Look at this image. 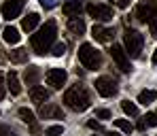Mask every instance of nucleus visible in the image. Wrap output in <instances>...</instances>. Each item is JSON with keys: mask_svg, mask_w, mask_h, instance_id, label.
Wrapping results in <instances>:
<instances>
[{"mask_svg": "<svg viewBox=\"0 0 157 136\" xmlns=\"http://www.w3.org/2000/svg\"><path fill=\"white\" fill-rule=\"evenodd\" d=\"M96 91L102 96V98H110V96H117V91H119V87H117V83L113 81L110 77H98L96 79Z\"/></svg>", "mask_w": 157, "mask_h": 136, "instance_id": "423d86ee", "label": "nucleus"}, {"mask_svg": "<svg viewBox=\"0 0 157 136\" xmlns=\"http://www.w3.org/2000/svg\"><path fill=\"white\" fill-rule=\"evenodd\" d=\"M30 98H32V102H36V104L43 107V102L49 100V91H47L45 87H40V85H34V87L30 89Z\"/></svg>", "mask_w": 157, "mask_h": 136, "instance_id": "4468645a", "label": "nucleus"}, {"mask_svg": "<svg viewBox=\"0 0 157 136\" xmlns=\"http://www.w3.org/2000/svg\"><path fill=\"white\" fill-rule=\"evenodd\" d=\"M62 11H64V15H68V17H78L81 11H83V0H64Z\"/></svg>", "mask_w": 157, "mask_h": 136, "instance_id": "f8f14e48", "label": "nucleus"}, {"mask_svg": "<svg viewBox=\"0 0 157 136\" xmlns=\"http://www.w3.org/2000/svg\"><path fill=\"white\" fill-rule=\"evenodd\" d=\"M0 136H15V134H13L6 126H0Z\"/></svg>", "mask_w": 157, "mask_h": 136, "instance_id": "c756f323", "label": "nucleus"}, {"mask_svg": "<svg viewBox=\"0 0 157 136\" xmlns=\"http://www.w3.org/2000/svg\"><path fill=\"white\" fill-rule=\"evenodd\" d=\"M130 2H132V0H117V6H119V9H128Z\"/></svg>", "mask_w": 157, "mask_h": 136, "instance_id": "473e14b6", "label": "nucleus"}, {"mask_svg": "<svg viewBox=\"0 0 157 136\" xmlns=\"http://www.w3.org/2000/svg\"><path fill=\"white\" fill-rule=\"evenodd\" d=\"M91 36H94V41H98V43H110L113 41V36H115V32L110 30V28H102V26H96L91 28Z\"/></svg>", "mask_w": 157, "mask_h": 136, "instance_id": "9b49d317", "label": "nucleus"}, {"mask_svg": "<svg viewBox=\"0 0 157 136\" xmlns=\"http://www.w3.org/2000/svg\"><path fill=\"white\" fill-rule=\"evenodd\" d=\"M24 4H26V0H6V2L2 4L0 13H2V17H4V19L13 21L15 17H19V15H21Z\"/></svg>", "mask_w": 157, "mask_h": 136, "instance_id": "0eeeda50", "label": "nucleus"}, {"mask_svg": "<svg viewBox=\"0 0 157 136\" xmlns=\"http://www.w3.org/2000/svg\"><path fill=\"white\" fill-rule=\"evenodd\" d=\"M87 126H89L91 130H102V126H100L98 121H94V119H91V121H87Z\"/></svg>", "mask_w": 157, "mask_h": 136, "instance_id": "2f4dec72", "label": "nucleus"}, {"mask_svg": "<svg viewBox=\"0 0 157 136\" xmlns=\"http://www.w3.org/2000/svg\"><path fill=\"white\" fill-rule=\"evenodd\" d=\"M115 126H117L121 132H125V134H132V132H134V126H132L128 119H115Z\"/></svg>", "mask_w": 157, "mask_h": 136, "instance_id": "b1692460", "label": "nucleus"}, {"mask_svg": "<svg viewBox=\"0 0 157 136\" xmlns=\"http://www.w3.org/2000/svg\"><path fill=\"white\" fill-rule=\"evenodd\" d=\"M6 87L11 89L13 96H19V94H21V83H19V77H17L15 70H11V72L6 75Z\"/></svg>", "mask_w": 157, "mask_h": 136, "instance_id": "dca6fc26", "label": "nucleus"}, {"mask_svg": "<svg viewBox=\"0 0 157 136\" xmlns=\"http://www.w3.org/2000/svg\"><path fill=\"white\" fill-rule=\"evenodd\" d=\"M6 96V85H4V75H0V100Z\"/></svg>", "mask_w": 157, "mask_h": 136, "instance_id": "c85d7f7f", "label": "nucleus"}, {"mask_svg": "<svg viewBox=\"0 0 157 136\" xmlns=\"http://www.w3.org/2000/svg\"><path fill=\"white\" fill-rule=\"evenodd\" d=\"M110 55H113V62L117 64V68L121 72H130L132 70V64H130V55L125 53V49L121 45H113L110 49Z\"/></svg>", "mask_w": 157, "mask_h": 136, "instance_id": "39448f33", "label": "nucleus"}, {"mask_svg": "<svg viewBox=\"0 0 157 136\" xmlns=\"http://www.w3.org/2000/svg\"><path fill=\"white\" fill-rule=\"evenodd\" d=\"M106 136H121V134H117V132H108Z\"/></svg>", "mask_w": 157, "mask_h": 136, "instance_id": "e433bc0d", "label": "nucleus"}, {"mask_svg": "<svg viewBox=\"0 0 157 136\" xmlns=\"http://www.w3.org/2000/svg\"><path fill=\"white\" fill-rule=\"evenodd\" d=\"M151 62H153V64L157 66V49H155V53H153V57H151Z\"/></svg>", "mask_w": 157, "mask_h": 136, "instance_id": "c9c22d12", "label": "nucleus"}, {"mask_svg": "<svg viewBox=\"0 0 157 136\" xmlns=\"http://www.w3.org/2000/svg\"><path fill=\"white\" fill-rule=\"evenodd\" d=\"M40 24V15L38 13H30L28 17L21 19V28L26 30V32H32V30H36V26Z\"/></svg>", "mask_w": 157, "mask_h": 136, "instance_id": "f3484780", "label": "nucleus"}, {"mask_svg": "<svg viewBox=\"0 0 157 136\" xmlns=\"http://www.w3.org/2000/svg\"><path fill=\"white\" fill-rule=\"evenodd\" d=\"M40 79V70H38V66H28L26 72H24V81L28 83V85H36V81Z\"/></svg>", "mask_w": 157, "mask_h": 136, "instance_id": "a211bd4d", "label": "nucleus"}, {"mask_svg": "<svg viewBox=\"0 0 157 136\" xmlns=\"http://www.w3.org/2000/svg\"><path fill=\"white\" fill-rule=\"evenodd\" d=\"M9 60L13 62V64H26L28 62V49H13V51H9Z\"/></svg>", "mask_w": 157, "mask_h": 136, "instance_id": "aec40b11", "label": "nucleus"}, {"mask_svg": "<svg viewBox=\"0 0 157 136\" xmlns=\"http://www.w3.org/2000/svg\"><path fill=\"white\" fill-rule=\"evenodd\" d=\"M2 38H4V43H9V45H17V43L21 41V34H19V30L15 26H6L2 30Z\"/></svg>", "mask_w": 157, "mask_h": 136, "instance_id": "2eb2a0df", "label": "nucleus"}, {"mask_svg": "<svg viewBox=\"0 0 157 136\" xmlns=\"http://www.w3.org/2000/svg\"><path fill=\"white\" fill-rule=\"evenodd\" d=\"M155 98H157V91H153V89H144V91H140V94H138V102H140V104H144V107H147V104H151Z\"/></svg>", "mask_w": 157, "mask_h": 136, "instance_id": "412c9836", "label": "nucleus"}, {"mask_svg": "<svg viewBox=\"0 0 157 136\" xmlns=\"http://www.w3.org/2000/svg\"><path fill=\"white\" fill-rule=\"evenodd\" d=\"M78 62H81L83 68H87V70H96V68H100L102 57H100V51L94 49V45L83 43V45L78 47Z\"/></svg>", "mask_w": 157, "mask_h": 136, "instance_id": "7ed1b4c3", "label": "nucleus"}, {"mask_svg": "<svg viewBox=\"0 0 157 136\" xmlns=\"http://www.w3.org/2000/svg\"><path fill=\"white\" fill-rule=\"evenodd\" d=\"M142 121H144L147 126H151V128H155V126H157V113H147Z\"/></svg>", "mask_w": 157, "mask_h": 136, "instance_id": "a878e982", "label": "nucleus"}, {"mask_svg": "<svg viewBox=\"0 0 157 136\" xmlns=\"http://www.w3.org/2000/svg\"><path fill=\"white\" fill-rule=\"evenodd\" d=\"M68 30H70L72 34H78V36H81V34H85L87 28H85V21H83L81 17H70V19H68Z\"/></svg>", "mask_w": 157, "mask_h": 136, "instance_id": "6ab92c4d", "label": "nucleus"}, {"mask_svg": "<svg viewBox=\"0 0 157 136\" xmlns=\"http://www.w3.org/2000/svg\"><path fill=\"white\" fill-rule=\"evenodd\" d=\"M149 28H151V34H153V36H157V19L149 21Z\"/></svg>", "mask_w": 157, "mask_h": 136, "instance_id": "7c9ffc66", "label": "nucleus"}, {"mask_svg": "<svg viewBox=\"0 0 157 136\" xmlns=\"http://www.w3.org/2000/svg\"><path fill=\"white\" fill-rule=\"evenodd\" d=\"M55 36H57V24H55L53 19H49L43 28H38V30H36V34H32V38H30L32 49H34L38 55H45L53 47Z\"/></svg>", "mask_w": 157, "mask_h": 136, "instance_id": "f257e3e1", "label": "nucleus"}, {"mask_svg": "<svg viewBox=\"0 0 157 136\" xmlns=\"http://www.w3.org/2000/svg\"><path fill=\"white\" fill-rule=\"evenodd\" d=\"M62 134H64V128L62 126H51V128L45 130V136H62Z\"/></svg>", "mask_w": 157, "mask_h": 136, "instance_id": "393cba45", "label": "nucleus"}, {"mask_svg": "<svg viewBox=\"0 0 157 136\" xmlns=\"http://www.w3.org/2000/svg\"><path fill=\"white\" fill-rule=\"evenodd\" d=\"M94 136H96V134H94Z\"/></svg>", "mask_w": 157, "mask_h": 136, "instance_id": "4c0bfd02", "label": "nucleus"}, {"mask_svg": "<svg viewBox=\"0 0 157 136\" xmlns=\"http://www.w3.org/2000/svg\"><path fill=\"white\" fill-rule=\"evenodd\" d=\"M136 128H138V130H144V128H147V123H144V121H138V126H136Z\"/></svg>", "mask_w": 157, "mask_h": 136, "instance_id": "f704fd0d", "label": "nucleus"}, {"mask_svg": "<svg viewBox=\"0 0 157 136\" xmlns=\"http://www.w3.org/2000/svg\"><path fill=\"white\" fill-rule=\"evenodd\" d=\"M55 57H62V55L66 53V43H57L55 47H53V51H51Z\"/></svg>", "mask_w": 157, "mask_h": 136, "instance_id": "bb28decb", "label": "nucleus"}, {"mask_svg": "<svg viewBox=\"0 0 157 136\" xmlns=\"http://www.w3.org/2000/svg\"><path fill=\"white\" fill-rule=\"evenodd\" d=\"M64 102H66V107H70L72 111H77V113H83V111L89 109V104H91V98H89V94H87V89L83 87V85H72L66 94H64Z\"/></svg>", "mask_w": 157, "mask_h": 136, "instance_id": "f03ea898", "label": "nucleus"}, {"mask_svg": "<svg viewBox=\"0 0 157 136\" xmlns=\"http://www.w3.org/2000/svg\"><path fill=\"white\" fill-rule=\"evenodd\" d=\"M142 45H144V36L136 30H128L125 36H123V49L125 53L132 55V57H140V51H142Z\"/></svg>", "mask_w": 157, "mask_h": 136, "instance_id": "20e7f679", "label": "nucleus"}, {"mask_svg": "<svg viewBox=\"0 0 157 136\" xmlns=\"http://www.w3.org/2000/svg\"><path fill=\"white\" fill-rule=\"evenodd\" d=\"M96 117H98V119H110V111L108 109H98L96 111Z\"/></svg>", "mask_w": 157, "mask_h": 136, "instance_id": "cd10ccee", "label": "nucleus"}, {"mask_svg": "<svg viewBox=\"0 0 157 136\" xmlns=\"http://www.w3.org/2000/svg\"><path fill=\"white\" fill-rule=\"evenodd\" d=\"M136 17H138L142 24L153 21V19H157V6L153 4V2H144V4H140V6L136 9Z\"/></svg>", "mask_w": 157, "mask_h": 136, "instance_id": "1a4fd4ad", "label": "nucleus"}, {"mask_svg": "<svg viewBox=\"0 0 157 136\" xmlns=\"http://www.w3.org/2000/svg\"><path fill=\"white\" fill-rule=\"evenodd\" d=\"M66 79H68V75H66L64 68H51V70H47V83L51 85L53 89H62V85H66Z\"/></svg>", "mask_w": 157, "mask_h": 136, "instance_id": "9d476101", "label": "nucleus"}, {"mask_svg": "<svg viewBox=\"0 0 157 136\" xmlns=\"http://www.w3.org/2000/svg\"><path fill=\"white\" fill-rule=\"evenodd\" d=\"M87 13L94 19H100V21H110L113 19V6H108V4H94V2H89L87 4Z\"/></svg>", "mask_w": 157, "mask_h": 136, "instance_id": "6e6552de", "label": "nucleus"}, {"mask_svg": "<svg viewBox=\"0 0 157 136\" xmlns=\"http://www.w3.org/2000/svg\"><path fill=\"white\" fill-rule=\"evenodd\" d=\"M38 115L43 119H49V117H53V119H64V111L59 109L57 104H45V107H40Z\"/></svg>", "mask_w": 157, "mask_h": 136, "instance_id": "ddd939ff", "label": "nucleus"}, {"mask_svg": "<svg viewBox=\"0 0 157 136\" xmlns=\"http://www.w3.org/2000/svg\"><path fill=\"white\" fill-rule=\"evenodd\" d=\"M121 109H123L125 115H130V117H138V107L134 102H130V100H123L121 102Z\"/></svg>", "mask_w": 157, "mask_h": 136, "instance_id": "4be33fe9", "label": "nucleus"}, {"mask_svg": "<svg viewBox=\"0 0 157 136\" xmlns=\"http://www.w3.org/2000/svg\"><path fill=\"white\" fill-rule=\"evenodd\" d=\"M19 117H21V121H24V123H28V126L36 123V119H34V113H32L30 109H26V107H24V109H19Z\"/></svg>", "mask_w": 157, "mask_h": 136, "instance_id": "5701e85b", "label": "nucleus"}, {"mask_svg": "<svg viewBox=\"0 0 157 136\" xmlns=\"http://www.w3.org/2000/svg\"><path fill=\"white\" fill-rule=\"evenodd\" d=\"M30 132H32L34 136H36V134H40V128H38V123H32V126H30Z\"/></svg>", "mask_w": 157, "mask_h": 136, "instance_id": "72a5a7b5", "label": "nucleus"}]
</instances>
